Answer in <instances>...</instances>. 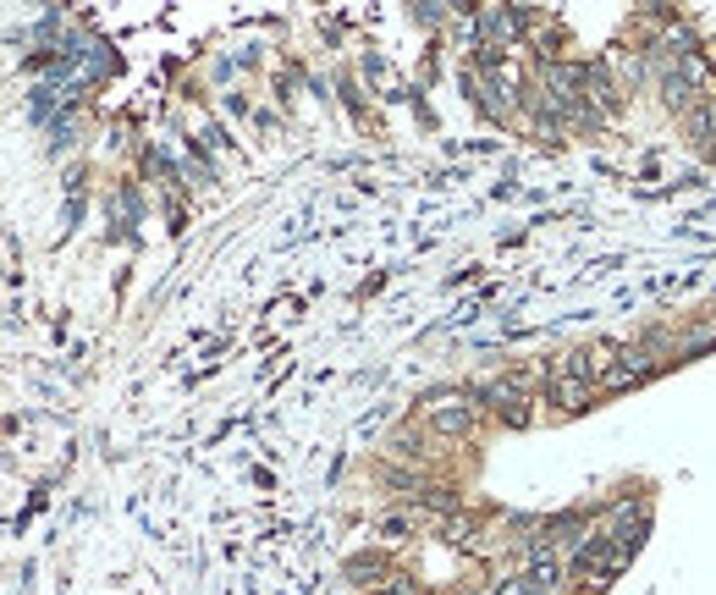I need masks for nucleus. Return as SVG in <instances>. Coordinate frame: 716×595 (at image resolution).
I'll return each mask as SVG.
<instances>
[{
    "mask_svg": "<svg viewBox=\"0 0 716 595\" xmlns=\"http://www.w3.org/2000/svg\"><path fill=\"white\" fill-rule=\"evenodd\" d=\"M634 551L639 546H629V540H612V535H596V540H585L579 551H573V562H567V573L579 579L585 590H607L629 562H634Z\"/></svg>",
    "mask_w": 716,
    "mask_h": 595,
    "instance_id": "nucleus-1",
    "label": "nucleus"
},
{
    "mask_svg": "<svg viewBox=\"0 0 716 595\" xmlns=\"http://www.w3.org/2000/svg\"><path fill=\"white\" fill-rule=\"evenodd\" d=\"M424 424L436 435H469L480 424V402L469 392H436V397H424Z\"/></svg>",
    "mask_w": 716,
    "mask_h": 595,
    "instance_id": "nucleus-2",
    "label": "nucleus"
},
{
    "mask_svg": "<svg viewBox=\"0 0 716 595\" xmlns=\"http://www.w3.org/2000/svg\"><path fill=\"white\" fill-rule=\"evenodd\" d=\"M480 397L491 402V413H496V419H507V424H529V392H524V381H518V375H513V381H491Z\"/></svg>",
    "mask_w": 716,
    "mask_h": 595,
    "instance_id": "nucleus-3",
    "label": "nucleus"
},
{
    "mask_svg": "<svg viewBox=\"0 0 716 595\" xmlns=\"http://www.w3.org/2000/svg\"><path fill=\"white\" fill-rule=\"evenodd\" d=\"M590 397H596V386H590V381H579V375H567V370H556V375H551V386H545V402H551V408H562V413L590 408Z\"/></svg>",
    "mask_w": 716,
    "mask_h": 595,
    "instance_id": "nucleus-4",
    "label": "nucleus"
},
{
    "mask_svg": "<svg viewBox=\"0 0 716 595\" xmlns=\"http://www.w3.org/2000/svg\"><path fill=\"white\" fill-rule=\"evenodd\" d=\"M369 595H419V584H413L408 573H386V579H380Z\"/></svg>",
    "mask_w": 716,
    "mask_h": 595,
    "instance_id": "nucleus-5",
    "label": "nucleus"
}]
</instances>
